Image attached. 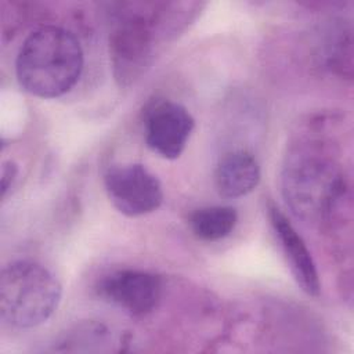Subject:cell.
<instances>
[{
  "mask_svg": "<svg viewBox=\"0 0 354 354\" xmlns=\"http://www.w3.org/2000/svg\"><path fill=\"white\" fill-rule=\"evenodd\" d=\"M83 62V50L76 36L64 28L47 25L25 39L15 71L25 91L40 98H55L76 84Z\"/></svg>",
  "mask_w": 354,
  "mask_h": 354,
  "instance_id": "cell-1",
  "label": "cell"
},
{
  "mask_svg": "<svg viewBox=\"0 0 354 354\" xmlns=\"http://www.w3.org/2000/svg\"><path fill=\"white\" fill-rule=\"evenodd\" d=\"M62 288L44 266L30 260H15L1 270L0 317L18 329L44 324L58 308Z\"/></svg>",
  "mask_w": 354,
  "mask_h": 354,
  "instance_id": "cell-2",
  "label": "cell"
},
{
  "mask_svg": "<svg viewBox=\"0 0 354 354\" xmlns=\"http://www.w3.org/2000/svg\"><path fill=\"white\" fill-rule=\"evenodd\" d=\"M282 183L292 210L311 220L328 214L343 188L335 162L314 147L297 149L288 159Z\"/></svg>",
  "mask_w": 354,
  "mask_h": 354,
  "instance_id": "cell-3",
  "label": "cell"
},
{
  "mask_svg": "<svg viewBox=\"0 0 354 354\" xmlns=\"http://www.w3.org/2000/svg\"><path fill=\"white\" fill-rule=\"evenodd\" d=\"M104 187L112 205L129 217L152 213L163 202L160 181L140 163L109 167L104 174Z\"/></svg>",
  "mask_w": 354,
  "mask_h": 354,
  "instance_id": "cell-4",
  "label": "cell"
},
{
  "mask_svg": "<svg viewBox=\"0 0 354 354\" xmlns=\"http://www.w3.org/2000/svg\"><path fill=\"white\" fill-rule=\"evenodd\" d=\"M194 127L189 111L174 101H158L145 112V142L165 159H177L183 153Z\"/></svg>",
  "mask_w": 354,
  "mask_h": 354,
  "instance_id": "cell-5",
  "label": "cell"
},
{
  "mask_svg": "<svg viewBox=\"0 0 354 354\" xmlns=\"http://www.w3.org/2000/svg\"><path fill=\"white\" fill-rule=\"evenodd\" d=\"M98 293L131 315H145L156 307L162 283L159 277L148 271L118 270L101 279Z\"/></svg>",
  "mask_w": 354,
  "mask_h": 354,
  "instance_id": "cell-6",
  "label": "cell"
},
{
  "mask_svg": "<svg viewBox=\"0 0 354 354\" xmlns=\"http://www.w3.org/2000/svg\"><path fill=\"white\" fill-rule=\"evenodd\" d=\"M151 30L142 15L130 14L112 33V61L116 79L122 83L137 77L152 51Z\"/></svg>",
  "mask_w": 354,
  "mask_h": 354,
  "instance_id": "cell-7",
  "label": "cell"
},
{
  "mask_svg": "<svg viewBox=\"0 0 354 354\" xmlns=\"http://www.w3.org/2000/svg\"><path fill=\"white\" fill-rule=\"evenodd\" d=\"M267 212L270 224L279 242V248L286 259L293 278L307 295L317 297L321 290V282L315 261L306 242L275 205L271 203Z\"/></svg>",
  "mask_w": 354,
  "mask_h": 354,
  "instance_id": "cell-8",
  "label": "cell"
},
{
  "mask_svg": "<svg viewBox=\"0 0 354 354\" xmlns=\"http://www.w3.org/2000/svg\"><path fill=\"white\" fill-rule=\"evenodd\" d=\"M260 165L246 149L224 153L214 169V185L224 198H241L250 194L260 181Z\"/></svg>",
  "mask_w": 354,
  "mask_h": 354,
  "instance_id": "cell-9",
  "label": "cell"
},
{
  "mask_svg": "<svg viewBox=\"0 0 354 354\" xmlns=\"http://www.w3.org/2000/svg\"><path fill=\"white\" fill-rule=\"evenodd\" d=\"M238 223V213L231 206H209L195 210L189 227L202 241H218L228 236Z\"/></svg>",
  "mask_w": 354,
  "mask_h": 354,
  "instance_id": "cell-10",
  "label": "cell"
},
{
  "mask_svg": "<svg viewBox=\"0 0 354 354\" xmlns=\"http://www.w3.org/2000/svg\"><path fill=\"white\" fill-rule=\"evenodd\" d=\"M18 176V166L12 160H7L1 166V198L4 199L8 189L14 187Z\"/></svg>",
  "mask_w": 354,
  "mask_h": 354,
  "instance_id": "cell-11",
  "label": "cell"
}]
</instances>
